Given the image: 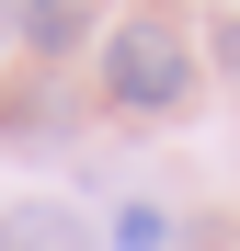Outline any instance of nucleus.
<instances>
[{
    "mask_svg": "<svg viewBox=\"0 0 240 251\" xmlns=\"http://www.w3.org/2000/svg\"><path fill=\"white\" fill-rule=\"evenodd\" d=\"M0 23H12V0H0Z\"/></svg>",
    "mask_w": 240,
    "mask_h": 251,
    "instance_id": "obj_5",
    "label": "nucleus"
},
{
    "mask_svg": "<svg viewBox=\"0 0 240 251\" xmlns=\"http://www.w3.org/2000/svg\"><path fill=\"white\" fill-rule=\"evenodd\" d=\"M80 34H92V0H23V46L34 57H69Z\"/></svg>",
    "mask_w": 240,
    "mask_h": 251,
    "instance_id": "obj_3",
    "label": "nucleus"
},
{
    "mask_svg": "<svg viewBox=\"0 0 240 251\" xmlns=\"http://www.w3.org/2000/svg\"><path fill=\"white\" fill-rule=\"evenodd\" d=\"M114 251H172V217L160 205H114Z\"/></svg>",
    "mask_w": 240,
    "mask_h": 251,
    "instance_id": "obj_4",
    "label": "nucleus"
},
{
    "mask_svg": "<svg viewBox=\"0 0 240 251\" xmlns=\"http://www.w3.org/2000/svg\"><path fill=\"white\" fill-rule=\"evenodd\" d=\"M0 251H92V228H80L69 205H12V217H0Z\"/></svg>",
    "mask_w": 240,
    "mask_h": 251,
    "instance_id": "obj_2",
    "label": "nucleus"
},
{
    "mask_svg": "<svg viewBox=\"0 0 240 251\" xmlns=\"http://www.w3.org/2000/svg\"><path fill=\"white\" fill-rule=\"evenodd\" d=\"M103 92L126 103V114H172L194 92V34L172 12H137V23H114L103 34Z\"/></svg>",
    "mask_w": 240,
    "mask_h": 251,
    "instance_id": "obj_1",
    "label": "nucleus"
}]
</instances>
